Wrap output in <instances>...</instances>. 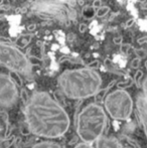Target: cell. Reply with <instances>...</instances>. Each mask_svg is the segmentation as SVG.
<instances>
[{
    "label": "cell",
    "mask_w": 147,
    "mask_h": 148,
    "mask_svg": "<svg viewBox=\"0 0 147 148\" xmlns=\"http://www.w3.org/2000/svg\"><path fill=\"white\" fill-rule=\"evenodd\" d=\"M142 75H143V73H142L141 71H138V72L136 73V75H135V82L137 83V84L139 83V80L141 79Z\"/></svg>",
    "instance_id": "9a60e30c"
},
{
    "label": "cell",
    "mask_w": 147,
    "mask_h": 148,
    "mask_svg": "<svg viewBox=\"0 0 147 148\" xmlns=\"http://www.w3.org/2000/svg\"><path fill=\"white\" fill-rule=\"evenodd\" d=\"M0 64L7 70L23 76H30L31 64L17 47L0 41Z\"/></svg>",
    "instance_id": "277c9868"
},
{
    "label": "cell",
    "mask_w": 147,
    "mask_h": 148,
    "mask_svg": "<svg viewBox=\"0 0 147 148\" xmlns=\"http://www.w3.org/2000/svg\"><path fill=\"white\" fill-rule=\"evenodd\" d=\"M104 105L108 114L115 120H126L133 111V100L123 89L115 90L105 98Z\"/></svg>",
    "instance_id": "5b68a950"
},
{
    "label": "cell",
    "mask_w": 147,
    "mask_h": 148,
    "mask_svg": "<svg viewBox=\"0 0 147 148\" xmlns=\"http://www.w3.org/2000/svg\"><path fill=\"white\" fill-rule=\"evenodd\" d=\"M86 29H87V25H85V24H82V25L80 26V31H81V32H84Z\"/></svg>",
    "instance_id": "ffe728a7"
},
{
    "label": "cell",
    "mask_w": 147,
    "mask_h": 148,
    "mask_svg": "<svg viewBox=\"0 0 147 148\" xmlns=\"http://www.w3.org/2000/svg\"><path fill=\"white\" fill-rule=\"evenodd\" d=\"M146 68H147V62H146Z\"/></svg>",
    "instance_id": "603a6c76"
},
{
    "label": "cell",
    "mask_w": 147,
    "mask_h": 148,
    "mask_svg": "<svg viewBox=\"0 0 147 148\" xmlns=\"http://www.w3.org/2000/svg\"><path fill=\"white\" fill-rule=\"evenodd\" d=\"M92 6L95 8V9H98L99 7H101V0H95V1L93 2Z\"/></svg>",
    "instance_id": "2e32d148"
},
{
    "label": "cell",
    "mask_w": 147,
    "mask_h": 148,
    "mask_svg": "<svg viewBox=\"0 0 147 148\" xmlns=\"http://www.w3.org/2000/svg\"><path fill=\"white\" fill-rule=\"evenodd\" d=\"M138 64H139V59H135L132 62V68H134V69H136V68H138Z\"/></svg>",
    "instance_id": "e0dca14e"
},
{
    "label": "cell",
    "mask_w": 147,
    "mask_h": 148,
    "mask_svg": "<svg viewBox=\"0 0 147 148\" xmlns=\"http://www.w3.org/2000/svg\"><path fill=\"white\" fill-rule=\"evenodd\" d=\"M105 110L98 104H90L80 112L77 119V133L84 143L97 141L105 131L107 125Z\"/></svg>",
    "instance_id": "3957f363"
},
{
    "label": "cell",
    "mask_w": 147,
    "mask_h": 148,
    "mask_svg": "<svg viewBox=\"0 0 147 148\" xmlns=\"http://www.w3.org/2000/svg\"><path fill=\"white\" fill-rule=\"evenodd\" d=\"M74 148H93L92 146H91V144H88V143H79L78 145H76Z\"/></svg>",
    "instance_id": "5bb4252c"
},
{
    "label": "cell",
    "mask_w": 147,
    "mask_h": 148,
    "mask_svg": "<svg viewBox=\"0 0 147 148\" xmlns=\"http://www.w3.org/2000/svg\"><path fill=\"white\" fill-rule=\"evenodd\" d=\"M136 107H137L138 115H139L142 128H143V131L147 138V101L145 98L143 97V95H140L137 97Z\"/></svg>",
    "instance_id": "52a82bcc"
},
{
    "label": "cell",
    "mask_w": 147,
    "mask_h": 148,
    "mask_svg": "<svg viewBox=\"0 0 147 148\" xmlns=\"http://www.w3.org/2000/svg\"><path fill=\"white\" fill-rule=\"evenodd\" d=\"M134 21H135V19H134V18H132V19L128 20V21L126 22V27H129V26H131L132 24H133Z\"/></svg>",
    "instance_id": "ac0fdd59"
},
{
    "label": "cell",
    "mask_w": 147,
    "mask_h": 148,
    "mask_svg": "<svg viewBox=\"0 0 147 148\" xmlns=\"http://www.w3.org/2000/svg\"><path fill=\"white\" fill-rule=\"evenodd\" d=\"M11 143V141L9 140H3L0 142V148H8Z\"/></svg>",
    "instance_id": "4fadbf2b"
},
{
    "label": "cell",
    "mask_w": 147,
    "mask_h": 148,
    "mask_svg": "<svg viewBox=\"0 0 147 148\" xmlns=\"http://www.w3.org/2000/svg\"><path fill=\"white\" fill-rule=\"evenodd\" d=\"M144 39V40H139V42H143V41H146V42H147V38H143Z\"/></svg>",
    "instance_id": "7402d4cb"
},
{
    "label": "cell",
    "mask_w": 147,
    "mask_h": 148,
    "mask_svg": "<svg viewBox=\"0 0 147 148\" xmlns=\"http://www.w3.org/2000/svg\"><path fill=\"white\" fill-rule=\"evenodd\" d=\"M97 148H122L121 143L119 142L115 137H105L101 136L97 140L96 143Z\"/></svg>",
    "instance_id": "ba28073f"
},
{
    "label": "cell",
    "mask_w": 147,
    "mask_h": 148,
    "mask_svg": "<svg viewBox=\"0 0 147 148\" xmlns=\"http://www.w3.org/2000/svg\"><path fill=\"white\" fill-rule=\"evenodd\" d=\"M142 89H143V97L145 98L147 101V77L145 80H144L143 84H142Z\"/></svg>",
    "instance_id": "7c38bea8"
},
{
    "label": "cell",
    "mask_w": 147,
    "mask_h": 148,
    "mask_svg": "<svg viewBox=\"0 0 147 148\" xmlns=\"http://www.w3.org/2000/svg\"><path fill=\"white\" fill-rule=\"evenodd\" d=\"M110 11V7L109 6H101L96 10V15L99 17H103L104 15H106L108 12Z\"/></svg>",
    "instance_id": "8fae6325"
},
{
    "label": "cell",
    "mask_w": 147,
    "mask_h": 148,
    "mask_svg": "<svg viewBox=\"0 0 147 148\" xmlns=\"http://www.w3.org/2000/svg\"><path fill=\"white\" fill-rule=\"evenodd\" d=\"M0 18H1V16H0Z\"/></svg>",
    "instance_id": "cb8c5ba5"
},
{
    "label": "cell",
    "mask_w": 147,
    "mask_h": 148,
    "mask_svg": "<svg viewBox=\"0 0 147 148\" xmlns=\"http://www.w3.org/2000/svg\"><path fill=\"white\" fill-rule=\"evenodd\" d=\"M32 148H62L61 145L53 141H41L34 145Z\"/></svg>",
    "instance_id": "9c48e42d"
},
{
    "label": "cell",
    "mask_w": 147,
    "mask_h": 148,
    "mask_svg": "<svg viewBox=\"0 0 147 148\" xmlns=\"http://www.w3.org/2000/svg\"><path fill=\"white\" fill-rule=\"evenodd\" d=\"M114 42L117 43V45H120V43L122 42V37L119 36V37H116L115 39H114Z\"/></svg>",
    "instance_id": "d6986e66"
},
{
    "label": "cell",
    "mask_w": 147,
    "mask_h": 148,
    "mask_svg": "<svg viewBox=\"0 0 147 148\" xmlns=\"http://www.w3.org/2000/svg\"><path fill=\"white\" fill-rule=\"evenodd\" d=\"M143 8H144V9H147V2L143 5Z\"/></svg>",
    "instance_id": "44dd1931"
},
{
    "label": "cell",
    "mask_w": 147,
    "mask_h": 148,
    "mask_svg": "<svg viewBox=\"0 0 147 148\" xmlns=\"http://www.w3.org/2000/svg\"><path fill=\"white\" fill-rule=\"evenodd\" d=\"M83 15L86 19H92L96 15V9L93 6H86L83 9Z\"/></svg>",
    "instance_id": "30bf717a"
},
{
    "label": "cell",
    "mask_w": 147,
    "mask_h": 148,
    "mask_svg": "<svg viewBox=\"0 0 147 148\" xmlns=\"http://www.w3.org/2000/svg\"><path fill=\"white\" fill-rule=\"evenodd\" d=\"M19 93L11 77L0 73V107L10 109L18 101Z\"/></svg>",
    "instance_id": "8992f818"
},
{
    "label": "cell",
    "mask_w": 147,
    "mask_h": 148,
    "mask_svg": "<svg viewBox=\"0 0 147 148\" xmlns=\"http://www.w3.org/2000/svg\"><path fill=\"white\" fill-rule=\"evenodd\" d=\"M25 121L28 130L39 137L55 139L70 128L69 114L46 92H36L25 105Z\"/></svg>",
    "instance_id": "6da1fadb"
},
{
    "label": "cell",
    "mask_w": 147,
    "mask_h": 148,
    "mask_svg": "<svg viewBox=\"0 0 147 148\" xmlns=\"http://www.w3.org/2000/svg\"><path fill=\"white\" fill-rule=\"evenodd\" d=\"M57 84L67 98L87 99L97 95L102 85V78L91 68L65 71L57 79Z\"/></svg>",
    "instance_id": "7a4b0ae2"
}]
</instances>
